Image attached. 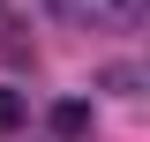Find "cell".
<instances>
[{
  "instance_id": "cell-3",
  "label": "cell",
  "mask_w": 150,
  "mask_h": 142,
  "mask_svg": "<svg viewBox=\"0 0 150 142\" xmlns=\"http://www.w3.org/2000/svg\"><path fill=\"white\" fill-rule=\"evenodd\" d=\"M8 127H23V97L15 90H0V135H8Z\"/></svg>"
},
{
  "instance_id": "cell-2",
  "label": "cell",
  "mask_w": 150,
  "mask_h": 142,
  "mask_svg": "<svg viewBox=\"0 0 150 142\" xmlns=\"http://www.w3.org/2000/svg\"><path fill=\"white\" fill-rule=\"evenodd\" d=\"M53 127H60V135L75 142V135H83V127H90V112H83V105H60V112H53Z\"/></svg>"
},
{
  "instance_id": "cell-1",
  "label": "cell",
  "mask_w": 150,
  "mask_h": 142,
  "mask_svg": "<svg viewBox=\"0 0 150 142\" xmlns=\"http://www.w3.org/2000/svg\"><path fill=\"white\" fill-rule=\"evenodd\" d=\"M68 30H128L143 15V0H45Z\"/></svg>"
}]
</instances>
